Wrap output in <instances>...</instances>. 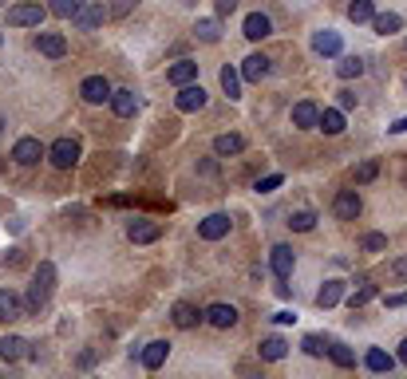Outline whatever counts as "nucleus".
<instances>
[{
	"mask_svg": "<svg viewBox=\"0 0 407 379\" xmlns=\"http://www.w3.org/2000/svg\"><path fill=\"white\" fill-rule=\"evenodd\" d=\"M51 288H56V265H51V261H44L40 269H36V281H32V288H28L24 308H28V312H40L44 304H48Z\"/></svg>",
	"mask_w": 407,
	"mask_h": 379,
	"instance_id": "nucleus-1",
	"label": "nucleus"
},
{
	"mask_svg": "<svg viewBox=\"0 0 407 379\" xmlns=\"http://www.w3.org/2000/svg\"><path fill=\"white\" fill-rule=\"evenodd\" d=\"M48 158H51V166L71 170V166L79 162V143H76V138H60V143H51Z\"/></svg>",
	"mask_w": 407,
	"mask_h": 379,
	"instance_id": "nucleus-2",
	"label": "nucleus"
},
{
	"mask_svg": "<svg viewBox=\"0 0 407 379\" xmlns=\"http://www.w3.org/2000/svg\"><path fill=\"white\" fill-rule=\"evenodd\" d=\"M269 68H273V59L261 56V51H253V56L241 59V79H246V84H261V79L269 76Z\"/></svg>",
	"mask_w": 407,
	"mask_h": 379,
	"instance_id": "nucleus-3",
	"label": "nucleus"
},
{
	"mask_svg": "<svg viewBox=\"0 0 407 379\" xmlns=\"http://www.w3.org/2000/svg\"><path fill=\"white\" fill-rule=\"evenodd\" d=\"M44 16H48V9H40V4H16V9H9V24L16 28H40Z\"/></svg>",
	"mask_w": 407,
	"mask_h": 379,
	"instance_id": "nucleus-4",
	"label": "nucleus"
},
{
	"mask_svg": "<svg viewBox=\"0 0 407 379\" xmlns=\"http://www.w3.org/2000/svg\"><path fill=\"white\" fill-rule=\"evenodd\" d=\"M293 265H297V253L288 249V245H273V249H269V269L277 273V281H288Z\"/></svg>",
	"mask_w": 407,
	"mask_h": 379,
	"instance_id": "nucleus-5",
	"label": "nucleus"
},
{
	"mask_svg": "<svg viewBox=\"0 0 407 379\" xmlns=\"http://www.w3.org/2000/svg\"><path fill=\"white\" fill-rule=\"evenodd\" d=\"M229 226H233L229 213H210L206 221H198V237H202V241H221V237L229 233Z\"/></svg>",
	"mask_w": 407,
	"mask_h": 379,
	"instance_id": "nucleus-6",
	"label": "nucleus"
},
{
	"mask_svg": "<svg viewBox=\"0 0 407 379\" xmlns=\"http://www.w3.org/2000/svg\"><path fill=\"white\" fill-rule=\"evenodd\" d=\"M332 213H336L340 221H356L360 218V194L356 190H340L336 202H332Z\"/></svg>",
	"mask_w": 407,
	"mask_h": 379,
	"instance_id": "nucleus-7",
	"label": "nucleus"
},
{
	"mask_svg": "<svg viewBox=\"0 0 407 379\" xmlns=\"http://www.w3.org/2000/svg\"><path fill=\"white\" fill-rule=\"evenodd\" d=\"M174 107H179V111H202V107H206V91H202V84H186V87H179V95H174Z\"/></svg>",
	"mask_w": 407,
	"mask_h": 379,
	"instance_id": "nucleus-8",
	"label": "nucleus"
},
{
	"mask_svg": "<svg viewBox=\"0 0 407 379\" xmlns=\"http://www.w3.org/2000/svg\"><path fill=\"white\" fill-rule=\"evenodd\" d=\"M166 355H170V344H166V340H151V344L139 352V360H143L146 371H159L162 363H166Z\"/></svg>",
	"mask_w": 407,
	"mask_h": 379,
	"instance_id": "nucleus-9",
	"label": "nucleus"
},
{
	"mask_svg": "<svg viewBox=\"0 0 407 379\" xmlns=\"http://www.w3.org/2000/svg\"><path fill=\"white\" fill-rule=\"evenodd\" d=\"M36 48H40V56H48V59L68 56V40H64L60 32H40L36 36Z\"/></svg>",
	"mask_w": 407,
	"mask_h": 379,
	"instance_id": "nucleus-10",
	"label": "nucleus"
},
{
	"mask_svg": "<svg viewBox=\"0 0 407 379\" xmlns=\"http://www.w3.org/2000/svg\"><path fill=\"white\" fill-rule=\"evenodd\" d=\"M159 233H162V226H159V221H146V218H139V221H131V226H127V237L135 245L159 241Z\"/></svg>",
	"mask_w": 407,
	"mask_h": 379,
	"instance_id": "nucleus-11",
	"label": "nucleus"
},
{
	"mask_svg": "<svg viewBox=\"0 0 407 379\" xmlns=\"http://www.w3.org/2000/svg\"><path fill=\"white\" fill-rule=\"evenodd\" d=\"M12 158H16L20 166H32V162H40V158H44L40 138H20V143L12 146Z\"/></svg>",
	"mask_w": 407,
	"mask_h": 379,
	"instance_id": "nucleus-12",
	"label": "nucleus"
},
{
	"mask_svg": "<svg viewBox=\"0 0 407 379\" xmlns=\"http://www.w3.org/2000/svg\"><path fill=\"white\" fill-rule=\"evenodd\" d=\"M206 320H210L213 328H233V324H238V308H233V304H210V308H206Z\"/></svg>",
	"mask_w": 407,
	"mask_h": 379,
	"instance_id": "nucleus-13",
	"label": "nucleus"
},
{
	"mask_svg": "<svg viewBox=\"0 0 407 379\" xmlns=\"http://www.w3.org/2000/svg\"><path fill=\"white\" fill-rule=\"evenodd\" d=\"M107 12H111V9H103V4H84V9H79L71 20H76V28L91 32V28H99V24H103V16H107Z\"/></svg>",
	"mask_w": 407,
	"mask_h": 379,
	"instance_id": "nucleus-14",
	"label": "nucleus"
},
{
	"mask_svg": "<svg viewBox=\"0 0 407 379\" xmlns=\"http://www.w3.org/2000/svg\"><path fill=\"white\" fill-rule=\"evenodd\" d=\"M79 95H84L87 103H107V99H111V84H107L103 76H91V79H84Z\"/></svg>",
	"mask_w": 407,
	"mask_h": 379,
	"instance_id": "nucleus-15",
	"label": "nucleus"
},
{
	"mask_svg": "<svg viewBox=\"0 0 407 379\" xmlns=\"http://www.w3.org/2000/svg\"><path fill=\"white\" fill-rule=\"evenodd\" d=\"M321 123V107H316V103H297V107H293V126H301V131H313V126Z\"/></svg>",
	"mask_w": 407,
	"mask_h": 379,
	"instance_id": "nucleus-16",
	"label": "nucleus"
},
{
	"mask_svg": "<svg viewBox=\"0 0 407 379\" xmlns=\"http://www.w3.org/2000/svg\"><path fill=\"white\" fill-rule=\"evenodd\" d=\"M166 79H170L174 87L194 84V79H198V64H194V59H179V64H174V68L166 71Z\"/></svg>",
	"mask_w": 407,
	"mask_h": 379,
	"instance_id": "nucleus-17",
	"label": "nucleus"
},
{
	"mask_svg": "<svg viewBox=\"0 0 407 379\" xmlns=\"http://www.w3.org/2000/svg\"><path fill=\"white\" fill-rule=\"evenodd\" d=\"M344 281H324V288L321 293H316V304H321V308H336L340 300H344Z\"/></svg>",
	"mask_w": 407,
	"mask_h": 379,
	"instance_id": "nucleus-18",
	"label": "nucleus"
},
{
	"mask_svg": "<svg viewBox=\"0 0 407 379\" xmlns=\"http://www.w3.org/2000/svg\"><path fill=\"white\" fill-rule=\"evenodd\" d=\"M24 355H28V340H20V336L0 340V360L4 363H16V360H24Z\"/></svg>",
	"mask_w": 407,
	"mask_h": 379,
	"instance_id": "nucleus-19",
	"label": "nucleus"
},
{
	"mask_svg": "<svg viewBox=\"0 0 407 379\" xmlns=\"http://www.w3.org/2000/svg\"><path fill=\"white\" fill-rule=\"evenodd\" d=\"M111 107H115L119 118H131L139 111V95L135 91H111Z\"/></svg>",
	"mask_w": 407,
	"mask_h": 379,
	"instance_id": "nucleus-20",
	"label": "nucleus"
},
{
	"mask_svg": "<svg viewBox=\"0 0 407 379\" xmlns=\"http://www.w3.org/2000/svg\"><path fill=\"white\" fill-rule=\"evenodd\" d=\"M24 316V304H20L16 293H9V288H0V320H20Z\"/></svg>",
	"mask_w": 407,
	"mask_h": 379,
	"instance_id": "nucleus-21",
	"label": "nucleus"
},
{
	"mask_svg": "<svg viewBox=\"0 0 407 379\" xmlns=\"http://www.w3.org/2000/svg\"><path fill=\"white\" fill-rule=\"evenodd\" d=\"M246 36H249V40H265V36H273L269 16H265V12H249V16H246Z\"/></svg>",
	"mask_w": 407,
	"mask_h": 379,
	"instance_id": "nucleus-22",
	"label": "nucleus"
},
{
	"mask_svg": "<svg viewBox=\"0 0 407 379\" xmlns=\"http://www.w3.org/2000/svg\"><path fill=\"white\" fill-rule=\"evenodd\" d=\"M246 151V138L241 135H218L213 138V154H218V158H229V154H241Z\"/></svg>",
	"mask_w": 407,
	"mask_h": 379,
	"instance_id": "nucleus-23",
	"label": "nucleus"
},
{
	"mask_svg": "<svg viewBox=\"0 0 407 379\" xmlns=\"http://www.w3.org/2000/svg\"><path fill=\"white\" fill-rule=\"evenodd\" d=\"M170 316H174V324H179V328H194L198 320H202L206 312H198L194 304H186V300H179L174 304V312H170Z\"/></svg>",
	"mask_w": 407,
	"mask_h": 379,
	"instance_id": "nucleus-24",
	"label": "nucleus"
},
{
	"mask_svg": "<svg viewBox=\"0 0 407 379\" xmlns=\"http://www.w3.org/2000/svg\"><path fill=\"white\" fill-rule=\"evenodd\" d=\"M313 48L321 51V56H340V32H332V28L316 32L313 36Z\"/></svg>",
	"mask_w": 407,
	"mask_h": 379,
	"instance_id": "nucleus-25",
	"label": "nucleus"
},
{
	"mask_svg": "<svg viewBox=\"0 0 407 379\" xmlns=\"http://www.w3.org/2000/svg\"><path fill=\"white\" fill-rule=\"evenodd\" d=\"M324 131V135H344V111L340 107H328V111H321V123H316Z\"/></svg>",
	"mask_w": 407,
	"mask_h": 379,
	"instance_id": "nucleus-26",
	"label": "nucleus"
},
{
	"mask_svg": "<svg viewBox=\"0 0 407 379\" xmlns=\"http://www.w3.org/2000/svg\"><path fill=\"white\" fill-rule=\"evenodd\" d=\"M372 28L380 36H396L399 28H403V16H399V12H380V16H372Z\"/></svg>",
	"mask_w": 407,
	"mask_h": 379,
	"instance_id": "nucleus-27",
	"label": "nucleus"
},
{
	"mask_svg": "<svg viewBox=\"0 0 407 379\" xmlns=\"http://www.w3.org/2000/svg\"><path fill=\"white\" fill-rule=\"evenodd\" d=\"M221 91L229 99H241V71L238 68H221Z\"/></svg>",
	"mask_w": 407,
	"mask_h": 379,
	"instance_id": "nucleus-28",
	"label": "nucleus"
},
{
	"mask_svg": "<svg viewBox=\"0 0 407 379\" xmlns=\"http://www.w3.org/2000/svg\"><path fill=\"white\" fill-rule=\"evenodd\" d=\"M372 16H376L372 0H352V4H348V20H352V24H368Z\"/></svg>",
	"mask_w": 407,
	"mask_h": 379,
	"instance_id": "nucleus-29",
	"label": "nucleus"
},
{
	"mask_svg": "<svg viewBox=\"0 0 407 379\" xmlns=\"http://www.w3.org/2000/svg\"><path fill=\"white\" fill-rule=\"evenodd\" d=\"M336 76H340V79H356V76H364V59H360V56H344V59L336 64Z\"/></svg>",
	"mask_w": 407,
	"mask_h": 379,
	"instance_id": "nucleus-30",
	"label": "nucleus"
},
{
	"mask_svg": "<svg viewBox=\"0 0 407 379\" xmlns=\"http://www.w3.org/2000/svg\"><path fill=\"white\" fill-rule=\"evenodd\" d=\"M285 352H288V344L281 336H269L261 344V360H269V363H277V360H285Z\"/></svg>",
	"mask_w": 407,
	"mask_h": 379,
	"instance_id": "nucleus-31",
	"label": "nucleus"
},
{
	"mask_svg": "<svg viewBox=\"0 0 407 379\" xmlns=\"http://www.w3.org/2000/svg\"><path fill=\"white\" fill-rule=\"evenodd\" d=\"M328 355H332L336 368H356V352H352L348 344H328Z\"/></svg>",
	"mask_w": 407,
	"mask_h": 379,
	"instance_id": "nucleus-32",
	"label": "nucleus"
},
{
	"mask_svg": "<svg viewBox=\"0 0 407 379\" xmlns=\"http://www.w3.org/2000/svg\"><path fill=\"white\" fill-rule=\"evenodd\" d=\"M364 363H368V371H391V363H396V360H391L383 348H372V352L364 355Z\"/></svg>",
	"mask_w": 407,
	"mask_h": 379,
	"instance_id": "nucleus-33",
	"label": "nucleus"
},
{
	"mask_svg": "<svg viewBox=\"0 0 407 379\" xmlns=\"http://www.w3.org/2000/svg\"><path fill=\"white\" fill-rule=\"evenodd\" d=\"M79 9H84V0H51L48 4L51 16H76Z\"/></svg>",
	"mask_w": 407,
	"mask_h": 379,
	"instance_id": "nucleus-34",
	"label": "nucleus"
},
{
	"mask_svg": "<svg viewBox=\"0 0 407 379\" xmlns=\"http://www.w3.org/2000/svg\"><path fill=\"white\" fill-rule=\"evenodd\" d=\"M288 226L297 229V233H308V229L316 226V213H313V210H297L293 218H288Z\"/></svg>",
	"mask_w": 407,
	"mask_h": 379,
	"instance_id": "nucleus-35",
	"label": "nucleus"
},
{
	"mask_svg": "<svg viewBox=\"0 0 407 379\" xmlns=\"http://www.w3.org/2000/svg\"><path fill=\"white\" fill-rule=\"evenodd\" d=\"M372 296H376V285H368V281H360V288H356V293H352V296H348V304H352V308H364V304L372 300Z\"/></svg>",
	"mask_w": 407,
	"mask_h": 379,
	"instance_id": "nucleus-36",
	"label": "nucleus"
},
{
	"mask_svg": "<svg viewBox=\"0 0 407 379\" xmlns=\"http://www.w3.org/2000/svg\"><path fill=\"white\" fill-rule=\"evenodd\" d=\"M194 32H198V40L213 44V40L221 36V28H218V20H198V28H194Z\"/></svg>",
	"mask_w": 407,
	"mask_h": 379,
	"instance_id": "nucleus-37",
	"label": "nucleus"
},
{
	"mask_svg": "<svg viewBox=\"0 0 407 379\" xmlns=\"http://www.w3.org/2000/svg\"><path fill=\"white\" fill-rule=\"evenodd\" d=\"M376 174H380V162H376V158H368V162H360V166H356V182H360V186L372 182Z\"/></svg>",
	"mask_w": 407,
	"mask_h": 379,
	"instance_id": "nucleus-38",
	"label": "nucleus"
},
{
	"mask_svg": "<svg viewBox=\"0 0 407 379\" xmlns=\"http://www.w3.org/2000/svg\"><path fill=\"white\" fill-rule=\"evenodd\" d=\"M281 182H285L281 174H265V178H257V186H253V190H257V194H273V190H277Z\"/></svg>",
	"mask_w": 407,
	"mask_h": 379,
	"instance_id": "nucleus-39",
	"label": "nucleus"
},
{
	"mask_svg": "<svg viewBox=\"0 0 407 379\" xmlns=\"http://www.w3.org/2000/svg\"><path fill=\"white\" fill-rule=\"evenodd\" d=\"M301 348H305L308 355H324V352H328V344H324L321 336H305V340H301Z\"/></svg>",
	"mask_w": 407,
	"mask_h": 379,
	"instance_id": "nucleus-40",
	"label": "nucleus"
},
{
	"mask_svg": "<svg viewBox=\"0 0 407 379\" xmlns=\"http://www.w3.org/2000/svg\"><path fill=\"white\" fill-rule=\"evenodd\" d=\"M364 249H368V253L388 249V237H383V233H368V237H364Z\"/></svg>",
	"mask_w": 407,
	"mask_h": 379,
	"instance_id": "nucleus-41",
	"label": "nucleus"
},
{
	"mask_svg": "<svg viewBox=\"0 0 407 379\" xmlns=\"http://www.w3.org/2000/svg\"><path fill=\"white\" fill-rule=\"evenodd\" d=\"M135 4H139V0H115V4H111V16H127Z\"/></svg>",
	"mask_w": 407,
	"mask_h": 379,
	"instance_id": "nucleus-42",
	"label": "nucleus"
},
{
	"mask_svg": "<svg viewBox=\"0 0 407 379\" xmlns=\"http://www.w3.org/2000/svg\"><path fill=\"white\" fill-rule=\"evenodd\" d=\"M388 273H391V277H399V281H407V257L391 261V265H388Z\"/></svg>",
	"mask_w": 407,
	"mask_h": 379,
	"instance_id": "nucleus-43",
	"label": "nucleus"
},
{
	"mask_svg": "<svg viewBox=\"0 0 407 379\" xmlns=\"http://www.w3.org/2000/svg\"><path fill=\"white\" fill-rule=\"evenodd\" d=\"M336 103H340V111H352V107H356V95H352V91H336Z\"/></svg>",
	"mask_w": 407,
	"mask_h": 379,
	"instance_id": "nucleus-44",
	"label": "nucleus"
},
{
	"mask_svg": "<svg viewBox=\"0 0 407 379\" xmlns=\"http://www.w3.org/2000/svg\"><path fill=\"white\" fill-rule=\"evenodd\" d=\"M383 304H388V308H403V304H407V293H391Z\"/></svg>",
	"mask_w": 407,
	"mask_h": 379,
	"instance_id": "nucleus-45",
	"label": "nucleus"
},
{
	"mask_svg": "<svg viewBox=\"0 0 407 379\" xmlns=\"http://www.w3.org/2000/svg\"><path fill=\"white\" fill-rule=\"evenodd\" d=\"M233 9H238V0H218V16H229Z\"/></svg>",
	"mask_w": 407,
	"mask_h": 379,
	"instance_id": "nucleus-46",
	"label": "nucleus"
},
{
	"mask_svg": "<svg viewBox=\"0 0 407 379\" xmlns=\"http://www.w3.org/2000/svg\"><path fill=\"white\" fill-rule=\"evenodd\" d=\"M388 131H391V135H403V131H407V115H403V118H396V123H391Z\"/></svg>",
	"mask_w": 407,
	"mask_h": 379,
	"instance_id": "nucleus-47",
	"label": "nucleus"
},
{
	"mask_svg": "<svg viewBox=\"0 0 407 379\" xmlns=\"http://www.w3.org/2000/svg\"><path fill=\"white\" fill-rule=\"evenodd\" d=\"M273 320H277V324H293V320H297V316H293V312L285 308V312H277V316H273Z\"/></svg>",
	"mask_w": 407,
	"mask_h": 379,
	"instance_id": "nucleus-48",
	"label": "nucleus"
},
{
	"mask_svg": "<svg viewBox=\"0 0 407 379\" xmlns=\"http://www.w3.org/2000/svg\"><path fill=\"white\" fill-rule=\"evenodd\" d=\"M399 363H407V340L399 344Z\"/></svg>",
	"mask_w": 407,
	"mask_h": 379,
	"instance_id": "nucleus-49",
	"label": "nucleus"
},
{
	"mask_svg": "<svg viewBox=\"0 0 407 379\" xmlns=\"http://www.w3.org/2000/svg\"><path fill=\"white\" fill-rule=\"evenodd\" d=\"M0 126H4V123H0Z\"/></svg>",
	"mask_w": 407,
	"mask_h": 379,
	"instance_id": "nucleus-50",
	"label": "nucleus"
},
{
	"mask_svg": "<svg viewBox=\"0 0 407 379\" xmlns=\"http://www.w3.org/2000/svg\"><path fill=\"white\" fill-rule=\"evenodd\" d=\"M0 44H4V40H0Z\"/></svg>",
	"mask_w": 407,
	"mask_h": 379,
	"instance_id": "nucleus-51",
	"label": "nucleus"
}]
</instances>
